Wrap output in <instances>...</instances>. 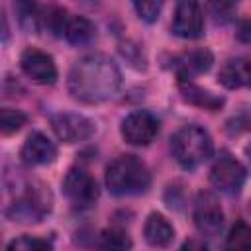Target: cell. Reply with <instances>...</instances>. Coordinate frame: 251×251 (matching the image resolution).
Masks as SVG:
<instances>
[{"instance_id":"6da1fadb","label":"cell","mask_w":251,"mask_h":251,"mask_svg":"<svg viewBox=\"0 0 251 251\" xmlns=\"http://www.w3.org/2000/svg\"><path fill=\"white\" fill-rule=\"evenodd\" d=\"M122 84V73L118 65L102 55L92 53L78 59L69 73V92L75 100L84 104H98L112 98Z\"/></svg>"},{"instance_id":"7a4b0ae2","label":"cell","mask_w":251,"mask_h":251,"mask_svg":"<svg viewBox=\"0 0 251 251\" xmlns=\"http://www.w3.org/2000/svg\"><path fill=\"white\" fill-rule=\"evenodd\" d=\"M151 173L135 155H120L106 167V186L112 194L131 196L149 188Z\"/></svg>"},{"instance_id":"3957f363","label":"cell","mask_w":251,"mask_h":251,"mask_svg":"<svg viewBox=\"0 0 251 251\" xmlns=\"http://www.w3.org/2000/svg\"><path fill=\"white\" fill-rule=\"evenodd\" d=\"M212 137L200 126H184L171 139V151L176 163L184 169H196L212 155Z\"/></svg>"},{"instance_id":"277c9868","label":"cell","mask_w":251,"mask_h":251,"mask_svg":"<svg viewBox=\"0 0 251 251\" xmlns=\"http://www.w3.org/2000/svg\"><path fill=\"white\" fill-rule=\"evenodd\" d=\"M51 210V194L43 184H27L8 206L6 216L12 222L35 224L41 222Z\"/></svg>"},{"instance_id":"5b68a950","label":"cell","mask_w":251,"mask_h":251,"mask_svg":"<svg viewBox=\"0 0 251 251\" xmlns=\"http://www.w3.org/2000/svg\"><path fill=\"white\" fill-rule=\"evenodd\" d=\"M245 167L235 159L231 157L229 153H222L214 165H212V171H210V182L216 190L224 192V194H237L245 182Z\"/></svg>"},{"instance_id":"8992f818","label":"cell","mask_w":251,"mask_h":251,"mask_svg":"<svg viewBox=\"0 0 251 251\" xmlns=\"http://www.w3.org/2000/svg\"><path fill=\"white\" fill-rule=\"evenodd\" d=\"M63 192L65 196L78 208H88L96 202L98 198V184L96 180L78 167L69 169V173L65 175L63 180Z\"/></svg>"},{"instance_id":"52a82bcc","label":"cell","mask_w":251,"mask_h":251,"mask_svg":"<svg viewBox=\"0 0 251 251\" xmlns=\"http://www.w3.org/2000/svg\"><path fill=\"white\" fill-rule=\"evenodd\" d=\"M159 133V122L153 114L145 110L131 112L122 122V137L129 145H149Z\"/></svg>"},{"instance_id":"ba28073f","label":"cell","mask_w":251,"mask_h":251,"mask_svg":"<svg viewBox=\"0 0 251 251\" xmlns=\"http://www.w3.org/2000/svg\"><path fill=\"white\" fill-rule=\"evenodd\" d=\"M51 127L55 135L65 143H76V141L90 139L96 131V126L92 120H88L82 114H69V112L55 114L51 118Z\"/></svg>"},{"instance_id":"9c48e42d","label":"cell","mask_w":251,"mask_h":251,"mask_svg":"<svg viewBox=\"0 0 251 251\" xmlns=\"http://www.w3.org/2000/svg\"><path fill=\"white\" fill-rule=\"evenodd\" d=\"M173 33L184 39H196L202 35L204 14L198 0H176L175 18H173Z\"/></svg>"},{"instance_id":"30bf717a","label":"cell","mask_w":251,"mask_h":251,"mask_svg":"<svg viewBox=\"0 0 251 251\" xmlns=\"http://www.w3.org/2000/svg\"><path fill=\"white\" fill-rule=\"evenodd\" d=\"M194 226L206 237H216L224 226V212L210 192H202L194 204Z\"/></svg>"},{"instance_id":"8fae6325","label":"cell","mask_w":251,"mask_h":251,"mask_svg":"<svg viewBox=\"0 0 251 251\" xmlns=\"http://www.w3.org/2000/svg\"><path fill=\"white\" fill-rule=\"evenodd\" d=\"M20 67L27 78H31L37 84H53L57 80V67L45 51H39L35 47H29L20 57Z\"/></svg>"},{"instance_id":"7c38bea8","label":"cell","mask_w":251,"mask_h":251,"mask_svg":"<svg viewBox=\"0 0 251 251\" xmlns=\"http://www.w3.org/2000/svg\"><path fill=\"white\" fill-rule=\"evenodd\" d=\"M20 157L25 165H47L53 163L57 157V147L53 145V141L41 133V131H33L27 135V139L22 145Z\"/></svg>"},{"instance_id":"4fadbf2b","label":"cell","mask_w":251,"mask_h":251,"mask_svg":"<svg viewBox=\"0 0 251 251\" xmlns=\"http://www.w3.org/2000/svg\"><path fill=\"white\" fill-rule=\"evenodd\" d=\"M212 61H214V57L208 49H192L175 59V71H176L180 82H184V80L192 78L194 75L208 71L212 67Z\"/></svg>"},{"instance_id":"5bb4252c","label":"cell","mask_w":251,"mask_h":251,"mask_svg":"<svg viewBox=\"0 0 251 251\" xmlns=\"http://www.w3.org/2000/svg\"><path fill=\"white\" fill-rule=\"evenodd\" d=\"M220 82L226 88H251V57L227 61L220 71Z\"/></svg>"},{"instance_id":"9a60e30c","label":"cell","mask_w":251,"mask_h":251,"mask_svg":"<svg viewBox=\"0 0 251 251\" xmlns=\"http://www.w3.org/2000/svg\"><path fill=\"white\" fill-rule=\"evenodd\" d=\"M145 241L153 247H167L175 239V229L169 224V220L161 214H149L145 226H143Z\"/></svg>"},{"instance_id":"2e32d148","label":"cell","mask_w":251,"mask_h":251,"mask_svg":"<svg viewBox=\"0 0 251 251\" xmlns=\"http://www.w3.org/2000/svg\"><path fill=\"white\" fill-rule=\"evenodd\" d=\"M14 12L20 27L25 33H35L41 24V12L37 0H14Z\"/></svg>"},{"instance_id":"e0dca14e","label":"cell","mask_w":251,"mask_h":251,"mask_svg":"<svg viewBox=\"0 0 251 251\" xmlns=\"http://www.w3.org/2000/svg\"><path fill=\"white\" fill-rule=\"evenodd\" d=\"M63 35L73 45H84V43H90L92 41V37H94V25L86 18L75 16V18H69L67 20Z\"/></svg>"},{"instance_id":"ac0fdd59","label":"cell","mask_w":251,"mask_h":251,"mask_svg":"<svg viewBox=\"0 0 251 251\" xmlns=\"http://www.w3.org/2000/svg\"><path fill=\"white\" fill-rule=\"evenodd\" d=\"M180 92H182V96H184V100H188V102H192V104H198V106H202V108H206V110H220V106L224 104V98H220V96H214L212 92H208V90H202V88H198V86H194V84H190V82H180Z\"/></svg>"},{"instance_id":"d6986e66","label":"cell","mask_w":251,"mask_h":251,"mask_svg":"<svg viewBox=\"0 0 251 251\" xmlns=\"http://www.w3.org/2000/svg\"><path fill=\"white\" fill-rule=\"evenodd\" d=\"M227 249H251V226L239 222L229 229V235L226 239Z\"/></svg>"},{"instance_id":"ffe728a7","label":"cell","mask_w":251,"mask_h":251,"mask_svg":"<svg viewBox=\"0 0 251 251\" xmlns=\"http://www.w3.org/2000/svg\"><path fill=\"white\" fill-rule=\"evenodd\" d=\"M25 114H22L20 110H12V108H4L0 112V129L4 135L16 133L18 129H22V126L25 124Z\"/></svg>"},{"instance_id":"44dd1931","label":"cell","mask_w":251,"mask_h":251,"mask_svg":"<svg viewBox=\"0 0 251 251\" xmlns=\"http://www.w3.org/2000/svg\"><path fill=\"white\" fill-rule=\"evenodd\" d=\"M237 2L239 0H208V8H210V14L214 16L216 22L226 24V22H229L233 18Z\"/></svg>"},{"instance_id":"7402d4cb","label":"cell","mask_w":251,"mask_h":251,"mask_svg":"<svg viewBox=\"0 0 251 251\" xmlns=\"http://www.w3.org/2000/svg\"><path fill=\"white\" fill-rule=\"evenodd\" d=\"M163 4H165V0H133V8H135L137 16L149 24H153L159 18Z\"/></svg>"},{"instance_id":"603a6c76","label":"cell","mask_w":251,"mask_h":251,"mask_svg":"<svg viewBox=\"0 0 251 251\" xmlns=\"http://www.w3.org/2000/svg\"><path fill=\"white\" fill-rule=\"evenodd\" d=\"M100 245L106 249H127V247H131V241L122 229H106L102 233Z\"/></svg>"},{"instance_id":"cb8c5ba5","label":"cell","mask_w":251,"mask_h":251,"mask_svg":"<svg viewBox=\"0 0 251 251\" xmlns=\"http://www.w3.org/2000/svg\"><path fill=\"white\" fill-rule=\"evenodd\" d=\"M8 249H51V243L45 241V239L24 235V237L14 239L12 243H8Z\"/></svg>"},{"instance_id":"d4e9b609","label":"cell","mask_w":251,"mask_h":251,"mask_svg":"<svg viewBox=\"0 0 251 251\" xmlns=\"http://www.w3.org/2000/svg\"><path fill=\"white\" fill-rule=\"evenodd\" d=\"M245 155H247V157H249V161H251V143L245 147Z\"/></svg>"},{"instance_id":"484cf974","label":"cell","mask_w":251,"mask_h":251,"mask_svg":"<svg viewBox=\"0 0 251 251\" xmlns=\"http://www.w3.org/2000/svg\"><path fill=\"white\" fill-rule=\"evenodd\" d=\"M249 210H251V202H249Z\"/></svg>"}]
</instances>
